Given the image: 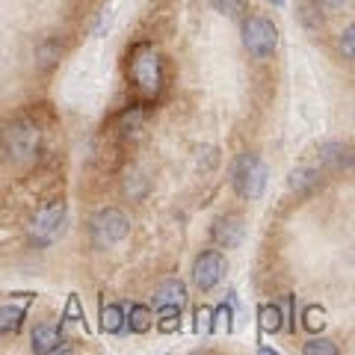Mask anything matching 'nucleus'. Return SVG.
I'll return each mask as SVG.
<instances>
[{
	"instance_id": "nucleus-17",
	"label": "nucleus",
	"mask_w": 355,
	"mask_h": 355,
	"mask_svg": "<svg viewBox=\"0 0 355 355\" xmlns=\"http://www.w3.org/2000/svg\"><path fill=\"white\" fill-rule=\"evenodd\" d=\"M305 355H338V347L332 341H308L302 347Z\"/></svg>"
},
{
	"instance_id": "nucleus-5",
	"label": "nucleus",
	"mask_w": 355,
	"mask_h": 355,
	"mask_svg": "<svg viewBox=\"0 0 355 355\" xmlns=\"http://www.w3.org/2000/svg\"><path fill=\"white\" fill-rule=\"evenodd\" d=\"M63 225H65V204L63 202L47 204L36 213V219L30 222V240L36 246H51L59 237V231H63Z\"/></svg>"
},
{
	"instance_id": "nucleus-16",
	"label": "nucleus",
	"mask_w": 355,
	"mask_h": 355,
	"mask_svg": "<svg viewBox=\"0 0 355 355\" xmlns=\"http://www.w3.org/2000/svg\"><path fill=\"white\" fill-rule=\"evenodd\" d=\"M258 320H261V329L263 332H279L281 329V311L275 308V305H261Z\"/></svg>"
},
{
	"instance_id": "nucleus-18",
	"label": "nucleus",
	"mask_w": 355,
	"mask_h": 355,
	"mask_svg": "<svg viewBox=\"0 0 355 355\" xmlns=\"http://www.w3.org/2000/svg\"><path fill=\"white\" fill-rule=\"evenodd\" d=\"M325 325V311L317 308V305H311L308 311H305V329H311V332H317Z\"/></svg>"
},
{
	"instance_id": "nucleus-23",
	"label": "nucleus",
	"mask_w": 355,
	"mask_h": 355,
	"mask_svg": "<svg viewBox=\"0 0 355 355\" xmlns=\"http://www.w3.org/2000/svg\"><path fill=\"white\" fill-rule=\"evenodd\" d=\"M317 3L323 6V9H329V12H338V9H343V6H349L352 0H317Z\"/></svg>"
},
{
	"instance_id": "nucleus-14",
	"label": "nucleus",
	"mask_w": 355,
	"mask_h": 355,
	"mask_svg": "<svg viewBox=\"0 0 355 355\" xmlns=\"http://www.w3.org/2000/svg\"><path fill=\"white\" fill-rule=\"evenodd\" d=\"M151 308L148 305H133L131 308V317H127V325H131V332H136V334H142V332H148L151 329Z\"/></svg>"
},
{
	"instance_id": "nucleus-10",
	"label": "nucleus",
	"mask_w": 355,
	"mask_h": 355,
	"mask_svg": "<svg viewBox=\"0 0 355 355\" xmlns=\"http://www.w3.org/2000/svg\"><path fill=\"white\" fill-rule=\"evenodd\" d=\"M27 305H30V296H24V299H18L15 305H0V332H15L18 325H21L24 314H27Z\"/></svg>"
},
{
	"instance_id": "nucleus-21",
	"label": "nucleus",
	"mask_w": 355,
	"mask_h": 355,
	"mask_svg": "<svg viewBox=\"0 0 355 355\" xmlns=\"http://www.w3.org/2000/svg\"><path fill=\"white\" fill-rule=\"evenodd\" d=\"M65 320H83V311H80V302H77V296H72V299H68Z\"/></svg>"
},
{
	"instance_id": "nucleus-1",
	"label": "nucleus",
	"mask_w": 355,
	"mask_h": 355,
	"mask_svg": "<svg viewBox=\"0 0 355 355\" xmlns=\"http://www.w3.org/2000/svg\"><path fill=\"white\" fill-rule=\"evenodd\" d=\"M243 45L255 59H266L279 47V30H275L270 18L252 15V18H246V24H243Z\"/></svg>"
},
{
	"instance_id": "nucleus-7",
	"label": "nucleus",
	"mask_w": 355,
	"mask_h": 355,
	"mask_svg": "<svg viewBox=\"0 0 355 355\" xmlns=\"http://www.w3.org/2000/svg\"><path fill=\"white\" fill-rule=\"evenodd\" d=\"M6 145H9V151H12L15 157H33L39 151V131L33 125H27V122H18L9 127V133H6Z\"/></svg>"
},
{
	"instance_id": "nucleus-24",
	"label": "nucleus",
	"mask_w": 355,
	"mask_h": 355,
	"mask_svg": "<svg viewBox=\"0 0 355 355\" xmlns=\"http://www.w3.org/2000/svg\"><path fill=\"white\" fill-rule=\"evenodd\" d=\"M270 3H272V6H281V3H284V0H270Z\"/></svg>"
},
{
	"instance_id": "nucleus-12",
	"label": "nucleus",
	"mask_w": 355,
	"mask_h": 355,
	"mask_svg": "<svg viewBox=\"0 0 355 355\" xmlns=\"http://www.w3.org/2000/svg\"><path fill=\"white\" fill-rule=\"evenodd\" d=\"M56 349H59L56 325H39V329L33 332V352L47 355V352H56Z\"/></svg>"
},
{
	"instance_id": "nucleus-20",
	"label": "nucleus",
	"mask_w": 355,
	"mask_h": 355,
	"mask_svg": "<svg viewBox=\"0 0 355 355\" xmlns=\"http://www.w3.org/2000/svg\"><path fill=\"white\" fill-rule=\"evenodd\" d=\"M341 51H343V56H347V59L355 56V27L352 24L341 33Z\"/></svg>"
},
{
	"instance_id": "nucleus-19",
	"label": "nucleus",
	"mask_w": 355,
	"mask_h": 355,
	"mask_svg": "<svg viewBox=\"0 0 355 355\" xmlns=\"http://www.w3.org/2000/svg\"><path fill=\"white\" fill-rule=\"evenodd\" d=\"M216 9H222V12H228L231 18H240L246 12V3L243 0H213Z\"/></svg>"
},
{
	"instance_id": "nucleus-8",
	"label": "nucleus",
	"mask_w": 355,
	"mask_h": 355,
	"mask_svg": "<svg viewBox=\"0 0 355 355\" xmlns=\"http://www.w3.org/2000/svg\"><path fill=\"white\" fill-rule=\"evenodd\" d=\"M184 302H186V284L178 281V279L163 281L160 288L154 290V305L157 308H184Z\"/></svg>"
},
{
	"instance_id": "nucleus-9",
	"label": "nucleus",
	"mask_w": 355,
	"mask_h": 355,
	"mask_svg": "<svg viewBox=\"0 0 355 355\" xmlns=\"http://www.w3.org/2000/svg\"><path fill=\"white\" fill-rule=\"evenodd\" d=\"M213 240L225 246V249H234V246H240L243 240V219L240 216H225L213 225Z\"/></svg>"
},
{
	"instance_id": "nucleus-15",
	"label": "nucleus",
	"mask_w": 355,
	"mask_h": 355,
	"mask_svg": "<svg viewBox=\"0 0 355 355\" xmlns=\"http://www.w3.org/2000/svg\"><path fill=\"white\" fill-rule=\"evenodd\" d=\"M317 184H320V172L317 169H299V172L290 175V186H293L296 193H308Z\"/></svg>"
},
{
	"instance_id": "nucleus-3",
	"label": "nucleus",
	"mask_w": 355,
	"mask_h": 355,
	"mask_svg": "<svg viewBox=\"0 0 355 355\" xmlns=\"http://www.w3.org/2000/svg\"><path fill=\"white\" fill-rule=\"evenodd\" d=\"M263 186H266V166L255 154H243L234 163V190L243 199H261Z\"/></svg>"
},
{
	"instance_id": "nucleus-11",
	"label": "nucleus",
	"mask_w": 355,
	"mask_h": 355,
	"mask_svg": "<svg viewBox=\"0 0 355 355\" xmlns=\"http://www.w3.org/2000/svg\"><path fill=\"white\" fill-rule=\"evenodd\" d=\"M320 160H323L325 166H332V169H347V166L352 163L349 145H343V142H329V145H323Z\"/></svg>"
},
{
	"instance_id": "nucleus-6",
	"label": "nucleus",
	"mask_w": 355,
	"mask_h": 355,
	"mask_svg": "<svg viewBox=\"0 0 355 355\" xmlns=\"http://www.w3.org/2000/svg\"><path fill=\"white\" fill-rule=\"evenodd\" d=\"M225 275V258L219 252H202L193 263V281L199 290H213Z\"/></svg>"
},
{
	"instance_id": "nucleus-4",
	"label": "nucleus",
	"mask_w": 355,
	"mask_h": 355,
	"mask_svg": "<svg viewBox=\"0 0 355 355\" xmlns=\"http://www.w3.org/2000/svg\"><path fill=\"white\" fill-rule=\"evenodd\" d=\"M131 77L145 95H157L160 92V83H163L160 56H157L151 47H140L131 59Z\"/></svg>"
},
{
	"instance_id": "nucleus-2",
	"label": "nucleus",
	"mask_w": 355,
	"mask_h": 355,
	"mask_svg": "<svg viewBox=\"0 0 355 355\" xmlns=\"http://www.w3.org/2000/svg\"><path fill=\"white\" fill-rule=\"evenodd\" d=\"M127 231H131V219L118 207H107L92 219V243L98 249H110V246L122 243Z\"/></svg>"
},
{
	"instance_id": "nucleus-13",
	"label": "nucleus",
	"mask_w": 355,
	"mask_h": 355,
	"mask_svg": "<svg viewBox=\"0 0 355 355\" xmlns=\"http://www.w3.org/2000/svg\"><path fill=\"white\" fill-rule=\"evenodd\" d=\"M101 329L107 334H118L125 329V311L118 305H104L101 308Z\"/></svg>"
},
{
	"instance_id": "nucleus-22",
	"label": "nucleus",
	"mask_w": 355,
	"mask_h": 355,
	"mask_svg": "<svg viewBox=\"0 0 355 355\" xmlns=\"http://www.w3.org/2000/svg\"><path fill=\"white\" fill-rule=\"evenodd\" d=\"M195 317H199V332H211V329H213L211 311H207V308H199V314H195Z\"/></svg>"
}]
</instances>
